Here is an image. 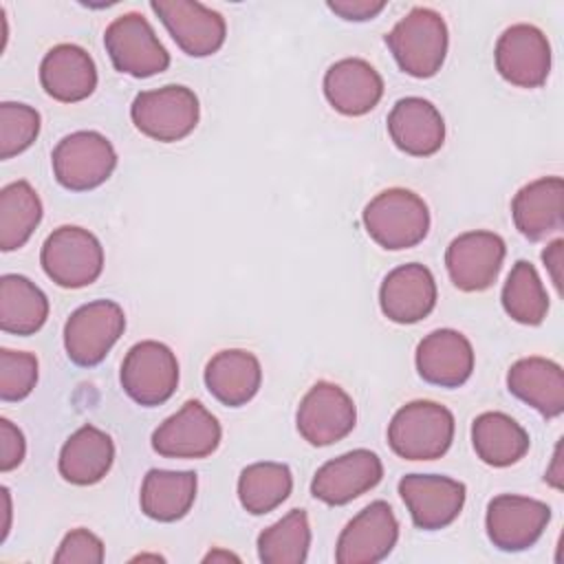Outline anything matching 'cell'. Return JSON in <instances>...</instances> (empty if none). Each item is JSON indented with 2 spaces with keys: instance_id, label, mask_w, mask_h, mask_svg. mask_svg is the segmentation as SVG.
I'll return each instance as SVG.
<instances>
[{
  "instance_id": "cell-1",
  "label": "cell",
  "mask_w": 564,
  "mask_h": 564,
  "mask_svg": "<svg viewBox=\"0 0 564 564\" xmlns=\"http://www.w3.org/2000/svg\"><path fill=\"white\" fill-rule=\"evenodd\" d=\"M386 44L403 73L425 79L436 75L445 62L447 24L434 9L414 7L392 26Z\"/></svg>"
},
{
  "instance_id": "cell-2",
  "label": "cell",
  "mask_w": 564,
  "mask_h": 564,
  "mask_svg": "<svg viewBox=\"0 0 564 564\" xmlns=\"http://www.w3.org/2000/svg\"><path fill=\"white\" fill-rule=\"evenodd\" d=\"M368 236L388 251L416 247L430 231V209L421 196L403 187L377 194L364 207Z\"/></svg>"
},
{
  "instance_id": "cell-3",
  "label": "cell",
  "mask_w": 564,
  "mask_h": 564,
  "mask_svg": "<svg viewBox=\"0 0 564 564\" xmlns=\"http://www.w3.org/2000/svg\"><path fill=\"white\" fill-rule=\"evenodd\" d=\"M454 441V414L434 401H410L388 425L392 452L405 460L441 458Z\"/></svg>"
},
{
  "instance_id": "cell-4",
  "label": "cell",
  "mask_w": 564,
  "mask_h": 564,
  "mask_svg": "<svg viewBox=\"0 0 564 564\" xmlns=\"http://www.w3.org/2000/svg\"><path fill=\"white\" fill-rule=\"evenodd\" d=\"M130 117L137 130L145 137L161 143H174L196 128L200 106L194 90L167 84L163 88L139 93L130 106Z\"/></svg>"
},
{
  "instance_id": "cell-5",
  "label": "cell",
  "mask_w": 564,
  "mask_h": 564,
  "mask_svg": "<svg viewBox=\"0 0 564 564\" xmlns=\"http://www.w3.org/2000/svg\"><path fill=\"white\" fill-rule=\"evenodd\" d=\"M40 262L55 284L82 289L101 275L104 249L88 229L64 225L44 240Z\"/></svg>"
},
{
  "instance_id": "cell-6",
  "label": "cell",
  "mask_w": 564,
  "mask_h": 564,
  "mask_svg": "<svg viewBox=\"0 0 564 564\" xmlns=\"http://www.w3.org/2000/svg\"><path fill=\"white\" fill-rule=\"evenodd\" d=\"M51 161L53 174L62 187L88 192L108 181L117 165V152L104 134L79 130L55 145Z\"/></svg>"
},
{
  "instance_id": "cell-7",
  "label": "cell",
  "mask_w": 564,
  "mask_h": 564,
  "mask_svg": "<svg viewBox=\"0 0 564 564\" xmlns=\"http://www.w3.org/2000/svg\"><path fill=\"white\" fill-rule=\"evenodd\" d=\"M104 46L112 66L132 77H152L170 66V53L159 42L152 24L134 11L108 24Z\"/></svg>"
},
{
  "instance_id": "cell-8",
  "label": "cell",
  "mask_w": 564,
  "mask_h": 564,
  "mask_svg": "<svg viewBox=\"0 0 564 564\" xmlns=\"http://www.w3.org/2000/svg\"><path fill=\"white\" fill-rule=\"evenodd\" d=\"M126 315L112 300H95L79 306L64 326V348L73 364L90 368L104 361L123 335Z\"/></svg>"
},
{
  "instance_id": "cell-9",
  "label": "cell",
  "mask_w": 564,
  "mask_h": 564,
  "mask_svg": "<svg viewBox=\"0 0 564 564\" xmlns=\"http://www.w3.org/2000/svg\"><path fill=\"white\" fill-rule=\"evenodd\" d=\"M178 386L176 355L161 341L145 339L134 344L121 364V388L145 408L165 403Z\"/></svg>"
},
{
  "instance_id": "cell-10",
  "label": "cell",
  "mask_w": 564,
  "mask_h": 564,
  "mask_svg": "<svg viewBox=\"0 0 564 564\" xmlns=\"http://www.w3.org/2000/svg\"><path fill=\"white\" fill-rule=\"evenodd\" d=\"M357 421L352 399L344 388L330 381H317L300 401L295 423L300 436L315 445L326 447L346 438Z\"/></svg>"
},
{
  "instance_id": "cell-11",
  "label": "cell",
  "mask_w": 564,
  "mask_h": 564,
  "mask_svg": "<svg viewBox=\"0 0 564 564\" xmlns=\"http://www.w3.org/2000/svg\"><path fill=\"white\" fill-rule=\"evenodd\" d=\"M150 7L183 53L207 57L225 44L227 24L218 11L194 0H152Z\"/></svg>"
},
{
  "instance_id": "cell-12",
  "label": "cell",
  "mask_w": 564,
  "mask_h": 564,
  "mask_svg": "<svg viewBox=\"0 0 564 564\" xmlns=\"http://www.w3.org/2000/svg\"><path fill=\"white\" fill-rule=\"evenodd\" d=\"M220 423L200 403L187 401L152 434V449L165 458H205L220 445Z\"/></svg>"
},
{
  "instance_id": "cell-13",
  "label": "cell",
  "mask_w": 564,
  "mask_h": 564,
  "mask_svg": "<svg viewBox=\"0 0 564 564\" xmlns=\"http://www.w3.org/2000/svg\"><path fill=\"white\" fill-rule=\"evenodd\" d=\"M399 538V522L388 502L375 500L364 507L339 533L337 564H375L390 555Z\"/></svg>"
},
{
  "instance_id": "cell-14",
  "label": "cell",
  "mask_w": 564,
  "mask_h": 564,
  "mask_svg": "<svg viewBox=\"0 0 564 564\" xmlns=\"http://www.w3.org/2000/svg\"><path fill=\"white\" fill-rule=\"evenodd\" d=\"M551 520V507L542 500L502 494L487 507V535L500 551H524L533 546Z\"/></svg>"
},
{
  "instance_id": "cell-15",
  "label": "cell",
  "mask_w": 564,
  "mask_h": 564,
  "mask_svg": "<svg viewBox=\"0 0 564 564\" xmlns=\"http://www.w3.org/2000/svg\"><path fill=\"white\" fill-rule=\"evenodd\" d=\"M505 253V240L494 231L460 234L445 251L452 284L465 293L489 289L502 269Z\"/></svg>"
},
{
  "instance_id": "cell-16",
  "label": "cell",
  "mask_w": 564,
  "mask_h": 564,
  "mask_svg": "<svg viewBox=\"0 0 564 564\" xmlns=\"http://www.w3.org/2000/svg\"><path fill=\"white\" fill-rule=\"evenodd\" d=\"M496 68L518 88H540L551 70V46L533 24H513L496 42Z\"/></svg>"
},
{
  "instance_id": "cell-17",
  "label": "cell",
  "mask_w": 564,
  "mask_h": 564,
  "mask_svg": "<svg viewBox=\"0 0 564 564\" xmlns=\"http://www.w3.org/2000/svg\"><path fill=\"white\" fill-rule=\"evenodd\" d=\"M399 496L412 522L423 531L452 524L465 505V485L436 474H410L399 480Z\"/></svg>"
},
{
  "instance_id": "cell-18",
  "label": "cell",
  "mask_w": 564,
  "mask_h": 564,
  "mask_svg": "<svg viewBox=\"0 0 564 564\" xmlns=\"http://www.w3.org/2000/svg\"><path fill=\"white\" fill-rule=\"evenodd\" d=\"M383 476L379 456L370 449H352L324 463L313 480L311 494L326 505H346L377 487Z\"/></svg>"
},
{
  "instance_id": "cell-19",
  "label": "cell",
  "mask_w": 564,
  "mask_h": 564,
  "mask_svg": "<svg viewBox=\"0 0 564 564\" xmlns=\"http://www.w3.org/2000/svg\"><path fill=\"white\" fill-rule=\"evenodd\" d=\"M379 306L394 324H414L436 306V282L427 267L419 262L392 269L379 289Z\"/></svg>"
},
{
  "instance_id": "cell-20",
  "label": "cell",
  "mask_w": 564,
  "mask_h": 564,
  "mask_svg": "<svg viewBox=\"0 0 564 564\" xmlns=\"http://www.w3.org/2000/svg\"><path fill=\"white\" fill-rule=\"evenodd\" d=\"M416 370L432 386L458 388L471 377L474 348L458 330H434L416 346Z\"/></svg>"
},
{
  "instance_id": "cell-21",
  "label": "cell",
  "mask_w": 564,
  "mask_h": 564,
  "mask_svg": "<svg viewBox=\"0 0 564 564\" xmlns=\"http://www.w3.org/2000/svg\"><path fill=\"white\" fill-rule=\"evenodd\" d=\"M324 95L337 112L346 117H361L379 104L383 95V79L366 59L346 57L326 70Z\"/></svg>"
},
{
  "instance_id": "cell-22",
  "label": "cell",
  "mask_w": 564,
  "mask_h": 564,
  "mask_svg": "<svg viewBox=\"0 0 564 564\" xmlns=\"http://www.w3.org/2000/svg\"><path fill=\"white\" fill-rule=\"evenodd\" d=\"M388 132L401 152L410 156H432L445 141V121L432 101L403 97L388 115Z\"/></svg>"
},
{
  "instance_id": "cell-23",
  "label": "cell",
  "mask_w": 564,
  "mask_h": 564,
  "mask_svg": "<svg viewBox=\"0 0 564 564\" xmlns=\"http://www.w3.org/2000/svg\"><path fill=\"white\" fill-rule=\"evenodd\" d=\"M40 82L53 99L75 104L90 97L97 88V68L82 46L57 44L40 64Z\"/></svg>"
},
{
  "instance_id": "cell-24",
  "label": "cell",
  "mask_w": 564,
  "mask_h": 564,
  "mask_svg": "<svg viewBox=\"0 0 564 564\" xmlns=\"http://www.w3.org/2000/svg\"><path fill=\"white\" fill-rule=\"evenodd\" d=\"M516 229L529 240H542L564 227V181L544 176L524 185L511 203Z\"/></svg>"
},
{
  "instance_id": "cell-25",
  "label": "cell",
  "mask_w": 564,
  "mask_h": 564,
  "mask_svg": "<svg viewBox=\"0 0 564 564\" xmlns=\"http://www.w3.org/2000/svg\"><path fill=\"white\" fill-rule=\"evenodd\" d=\"M507 388L513 397L555 419L564 412V372L560 364L544 357H524L509 368Z\"/></svg>"
},
{
  "instance_id": "cell-26",
  "label": "cell",
  "mask_w": 564,
  "mask_h": 564,
  "mask_svg": "<svg viewBox=\"0 0 564 564\" xmlns=\"http://www.w3.org/2000/svg\"><path fill=\"white\" fill-rule=\"evenodd\" d=\"M262 368L253 352L229 348L216 352L205 368V386L209 394L229 408L251 401L260 388Z\"/></svg>"
},
{
  "instance_id": "cell-27",
  "label": "cell",
  "mask_w": 564,
  "mask_h": 564,
  "mask_svg": "<svg viewBox=\"0 0 564 564\" xmlns=\"http://www.w3.org/2000/svg\"><path fill=\"white\" fill-rule=\"evenodd\" d=\"M115 460L112 438L95 425H82L70 434L59 452V476L70 485L99 482Z\"/></svg>"
},
{
  "instance_id": "cell-28",
  "label": "cell",
  "mask_w": 564,
  "mask_h": 564,
  "mask_svg": "<svg viewBox=\"0 0 564 564\" xmlns=\"http://www.w3.org/2000/svg\"><path fill=\"white\" fill-rule=\"evenodd\" d=\"M471 443L476 456L491 467H509L529 452V434L505 412H485L474 419Z\"/></svg>"
},
{
  "instance_id": "cell-29",
  "label": "cell",
  "mask_w": 564,
  "mask_h": 564,
  "mask_svg": "<svg viewBox=\"0 0 564 564\" xmlns=\"http://www.w3.org/2000/svg\"><path fill=\"white\" fill-rule=\"evenodd\" d=\"M196 485L194 471L150 469L141 485V511L159 522L181 520L194 505Z\"/></svg>"
},
{
  "instance_id": "cell-30",
  "label": "cell",
  "mask_w": 564,
  "mask_h": 564,
  "mask_svg": "<svg viewBox=\"0 0 564 564\" xmlns=\"http://www.w3.org/2000/svg\"><path fill=\"white\" fill-rule=\"evenodd\" d=\"M48 317V300L40 286L18 273L0 280V328L11 335H33Z\"/></svg>"
},
{
  "instance_id": "cell-31",
  "label": "cell",
  "mask_w": 564,
  "mask_h": 564,
  "mask_svg": "<svg viewBox=\"0 0 564 564\" xmlns=\"http://www.w3.org/2000/svg\"><path fill=\"white\" fill-rule=\"evenodd\" d=\"M42 220V200L26 181H13L0 192V249L26 245Z\"/></svg>"
},
{
  "instance_id": "cell-32",
  "label": "cell",
  "mask_w": 564,
  "mask_h": 564,
  "mask_svg": "<svg viewBox=\"0 0 564 564\" xmlns=\"http://www.w3.org/2000/svg\"><path fill=\"white\" fill-rule=\"evenodd\" d=\"M293 489L291 469L282 463H253L240 471L238 498L240 505L253 513L262 516L280 507Z\"/></svg>"
},
{
  "instance_id": "cell-33",
  "label": "cell",
  "mask_w": 564,
  "mask_h": 564,
  "mask_svg": "<svg viewBox=\"0 0 564 564\" xmlns=\"http://www.w3.org/2000/svg\"><path fill=\"white\" fill-rule=\"evenodd\" d=\"M311 546V527L304 509L289 511L258 535V557L264 564H302Z\"/></svg>"
},
{
  "instance_id": "cell-34",
  "label": "cell",
  "mask_w": 564,
  "mask_h": 564,
  "mask_svg": "<svg viewBox=\"0 0 564 564\" xmlns=\"http://www.w3.org/2000/svg\"><path fill=\"white\" fill-rule=\"evenodd\" d=\"M502 306L511 319L527 326H538L549 313V295L535 271L527 260H518L502 286Z\"/></svg>"
},
{
  "instance_id": "cell-35",
  "label": "cell",
  "mask_w": 564,
  "mask_h": 564,
  "mask_svg": "<svg viewBox=\"0 0 564 564\" xmlns=\"http://www.w3.org/2000/svg\"><path fill=\"white\" fill-rule=\"evenodd\" d=\"M40 134V112L26 104H0V159L24 152Z\"/></svg>"
},
{
  "instance_id": "cell-36",
  "label": "cell",
  "mask_w": 564,
  "mask_h": 564,
  "mask_svg": "<svg viewBox=\"0 0 564 564\" xmlns=\"http://www.w3.org/2000/svg\"><path fill=\"white\" fill-rule=\"evenodd\" d=\"M37 383V359L31 352L0 350V399L22 401Z\"/></svg>"
},
{
  "instance_id": "cell-37",
  "label": "cell",
  "mask_w": 564,
  "mask_h": 564,
  "mask_svg": "<svg viewBox=\"0 0 564 564\" xmlns=\"http://www.w3.org/2000/svg\"><path fill=\"white\" fill-rule=\"evenodd\" d=\"M53 560L57 564H101L104 542L88 529H75L64 535Z\"/></svg>"
},
{
  "instance_id": "cell-38",
  "label": "cell",
  "mask_w": 564,
  "mask_h": 564,
  "mask_svg": "<svg viewBox=\"0 0 564 564\" xmlns=\"http://www.w3.org/2000/svg\"><path fill=\"white\" fill-rule=\"evenodd\" d=\"M24 454L26 443L22 432L9 419H0V469H15L24 460Z\"/></svg>"
},
{
  "instance_id": "cell-39",
  "label": "cell",
  "mask_w": 564,
  "mask_h": 564,
  "mask_svg": "<svg viewBox=\"0 0 564 564\" xmlns=\"http://www.w3.org/2000/svg\"><path fill=\"white\" fill-rule=\"evenodd\" d=\"M328 9L344 20L364 22L379 15L386 9V2L383 0H335V2L330 0Z\"/></svg>"
},
{
  "instance_id": "cell-40",
  "label": "cell",
  "mask_w": 564,
  "mask_h": 564,
  "mask_svg": "<svg viewBox=\"0 0 564 564\" xmlns=\"http://www.w3.org/2000/svg\"><path fill=\"white\" fill-rule=\"evenodd\" d=\"M562 247H564V240L557 238V240H553V242L542 251L544 267L549 269L551 280H553L557 293L562 291Z\"/></svg>"
},
{
  "instance_id": "cell-41",
  "label": "cell",
  "mask_w": 564,
  "mask_h": 564,
  "mask_svg": "<svg viewBox=\"0 0 564 564\" xmlns=\"http://www.w3.org/2000/svg\"><path fill=\"white\" fill-rule=\"evenodd\" d=\"M560 458H562V443H557L555 447V456H553V469L546 471V480L553 485V487H562V471H560Z\"/></svg>"
},
{
  "instance_id": "cell-42",
  "label": "cell",
  "mask_w": 564,
  "mask_h": 564,
  "mask_svg": "<svg viewBox=\"0 0 564 564\" xmlns=\"http://www.w3.org/2000/svg\"><path fill=\"white\" fill-rule=\"evenodd\" d=\"M214 560H238V557L231 553H223V551H214V553L205 555V562H214Z\"/></svg>"
}]
</instances>
